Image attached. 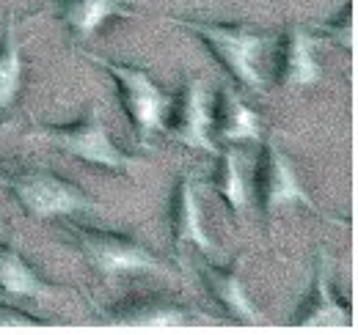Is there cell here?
<instances>
[{
  "mask_svg": "<svg viewBox=\"0 0 358 335\" xmlns=\"http://www.w3.org/2000/svg\"><path fill=\"white\" fill-rule=\"evenodd\" d=\"M177 25L193 31L207 50L221 61L226 72L254 94H265V77L259 72L262 52L270 36L245 22H201V20H174Z\"/></svg>",
  "mask_w": 358,
  "mask_h": 335,
  "instance_id": "cell-1",
  "label": "cell"
},
{
  "mask_svg": "<svg viewBox=\"0 0 358 335\" xmlns=\"http://www.w3.org/2000/svg\"><path fill=\"white\" fill-rule=\"evenodd\" d=\"M86 58L94 61L96 66H102L105 72H110L113 83L119 88L122 105L135 126V135L143 146L157 132H166V121H169L174 99L152 80V75L146 69H138L133 64H116V61H108V58L91 55V52H86Z\"/></svg>",
  "mask_w": 358,
  "mask_h": 335,
  "instance_id": "cell-2",
  "label": "cell"
},
{
  "mask_svg": "<svg viewBox=\"0 0 358 335\" xmlns=\"http://www.w3.org/2000/svg\"><path fill=\"white\" fill-rule=\"evenodd\" d=\"M66 228L83 253V258L105 281H113L119 275H133V272H166L160 258L130 234L102 231L80 223H69Z\"/></svg>",
  "mask_w": 358,
  "mask_h": 335,
  "instance_id": "cell-3",
  "label": "cell"
},
{
  "mask_svg": "<svg viewBox=\"0 0 358 335\" xmlns=\"http://www.w3.org/2000/svg\"><path fill=\"white\" fill-rule=\"evenodd\" d=\"M6 184L11 187L14 198L20 201L25 214H31L34 220H50V217H61V214L99 209V204L91 201L78 184L61 179L58 173H52L47 168L20 170L17 176L6 179Z\"/></svg>",
  "mask_w": 358,
  "mask_h": 335,
  "instance_id": "cell-4",
  "label": "cell"
},
{
  "mask_svg": "<svg viewBox=\"0 0 358 335\" xmlns=\"http://www.w3.org/2000/svg\"><path fill=\"white\" fill-rule=\"evenodd\" d=\"M34 137L50 140L58 149L108 170H130L138 165L135 157H127L122 149H116V143L110 140L108 129L99 119L96 105H91L75 124H42L34 132Z\"/></svg>",
  "mask_w": 358,
  "mask_h": 335,
  "instance_id": "cell-5",
  "label": "cell"
},
{
  "mask_svg": "<svg viewBox=\"0 0 358 335\" xmlns=\"http://www.w3.org/2000/svg\"><path fill=\"white\" fill-rule=\"evenodd\" d=\"M166 129L171 140H177L187 149H201L207 154H215L213 140V91L204 77H190L182 88V99L171 105Z\"/></svg>",
  "mask_w": 358,
  "mask_h": 335,
  "instance_id": "cell-6",
  "label": "cell"
},
{
  "mask_svg": "<svg viewBox=\"0 0 358 335\" xmlns=\"http://www.w3.org/2000/svg\"><path fill=\"white\" fill-rule=\"evenodd\" d=\"M254 184H257V195L262 201L265 214H275V211L289 207V204H303L306 209L320 214L317 204L306 193V187L298 181V173H295V168L289 163V157L273 140L265 143V149L259 154Z\"/></svg>",
  "mask_w": 358,
  "mask_h": 335,
  "instance_id": "cell-7",
  "label": "cell"
},
{
  "mask_svg": "<svg viewBox=\"0 0 358 335\" xmlns=\"http://www.w3.org/2000/svg\"><path fill=\"white\" fill-rule=\"evenodd\" d=\"M350 313L336 299L331 289V258L328 253H320L317 269H314L312 292L301 302L298 313L292 316V325L298 327H348Z\"/></svg>",
  "mask_w": 358,
  "mask_h": 335,
  "instance_id": "cell-8",
  "label": "cell"
},
{
  "mask_svg": "<svg viewBox=\"0 0 358 335\" xmlns=\"http://www.w3.org/2000/svg\"><path fill=\"white\" fill-rule=\"evenodd\" d=\"M317 36L303 28H289L278 50V83L284 88H306L322 77V69L314 58Z\"/></svg>",
  "mask_w": 358,
  "mask_h": 335,
  "instance_id": "cell-9",
  "label": "cell"
},
{
  "mask_svg": "<svg viewBox=\"0 0 358 335\" xmlns=\"http://www.w3.org/2000/svg\"><path fill=\"white\" fill-rule=\"evenodd\" d=\"M55 14L66 22L75 42L89 39L110 17H135L130 0H55Z\"/></svg>",
  "mask_w": 358,
  "mask_h": 335,
  "instance_id": "cell-10",
  "label": "cell"
},
{
  "mask_svg": "<svg viewBox=\"0 0 358 335\" xmlns=\"http://www.w3.org/2000/svg\"><path fill=\"white\" fill-rule=\"evenodd\" d=\"M171 237H174L177 253H182L185 245H193V248L204 253H215V245L207 237L204 223H201L196 190L187 179L179 181L177 190H174V198H171Z\"/></svg>",
  "mask_w": 358,
  "mask_h": 335,
  "instance_id": "cell-11",
  "label": "cell"
},
{
  "mask_svg": "<svg viewBox=\"0 0 358 335\" xmlns=\"http://www.w3.org/2000/svg\"><path fill=\"white\" fill-rule=\"evenodd\" d=\"M201 281L207 286V292L213 294V299L226 311L229 319L243 322V325H257L259 313L254 308V302L248 299L243 278L234 269H224L215 264H204L201 267Z\"/></svg>",
  "mask_w": 358,
  "mask_h": 335,
  "instance_id": "cell-12",
  "label": "cell"
},
{
  "mask_svg": "<svg viewBox=\"0 0 358 335\" xmlns=\"http://www.w3.org/2000/svg\"><path fill=\"white\" fill-rule=\"evenodd\" d=\"M259 116L231 88H221L218 96H213V132H218L224 140H259Z\"/></svg>",
  "mask_w": 358,
  "mask_h": 335,
  "instance_id": "cell-13",
  "label": "cell"
},
{
  "mask_svg": "<svg viewBox=\"0 0 358 335\" xmlns=\"http://www.w3.org/2000/svg\"><path fill=\"white\" fill-rule=\"evenodd\" d=\"M105 319L116 325H185L190 313L166 297H138V299H124L113 311H105Z\"/></svg>",
  "mask_w": 358,
  "mask_h": 335,
  "instance_id": "cell-14",
  "label": "cell"
},
{
  "mask_svg": "<svg viewBox=\"0 0 358 335\" xmlns=\"http://www.w3.org/2000/svg\"><path fill=\"white\" fill-rule=\"evenodd\" d=\"M0 289L11 297H31L45 299L52 297L55 289L34 272V267L22 258V253L11 245H0Z\"/></svg>",
  "mask_w": 358,
  "mask_h": 335,
  "instance_id": "cell-15",
  "label": "cell"
},
{
  "mask_svg": "<svg viewBox=\"0 0 358 335\" xmlns=\"http://www.w3.org/2000/svg\"><path fill=\"white\" fill-rule=\"evenodd\" d=\"M22 83V55L17 42V17L8 20L6 36L0 42V113L14 105Z\"/></svg>",
  "mask_w": 358,
  "mask_h": 335,
  "instance_id": "cell-16",
  "label": "cell"
},
{
  "mask_svg": "<svg viewBox=\"0 0 358 335\" xmlns=\"http://www.w3.org/2000/svg\"><path fill=\"white\" fill-rule=\"evenodd\" d=\"M218 193L226 201V207L231 211L245 209L248 201V187L243 179V163L237 157V151H224L221 154V173H218Z\"/></svg>",
  "mask_w": 358,
  "mask_h": 335,
  "instance_id": "cell-17",
  "label": "cell"
},
{
  "mask_svg": "<svg viewBox=\"0 0 358 335\" xmlns=\"http://www.w3.org/2000/svg\"><path fill=\"white\" fill-rule=\"evenodd\" d=\"M320 31L325 34V39H334L336 44L353 50V6L348 3L342 8V14L336 20H331V22H322Z\"/></svg>",
  "mask_w": 358,
  "mask_h": 335,
  "instance_id": "cell-18",
  "label": "cell"
},
{
  "mask_svg": "<svg viewBox=\"0 0 358 335\" xmlns=\"http://www.w3.org/2000/svg\"><path fill=\"white\" fill-rule=\"evenodd\" d=\"M36 325H42V319L28 316L11 305H0V327H36Z\"/></svg>",
  "mask_w": 358,
  "mask_h": 335,
  "instance_id": "cell-19",
  "label": "cell"
},
{
  "mask_svg": "<svg viewBox=\"0 0 358 335\" xmlns=\"http://www.w3.org/2000/svg\"><path fill=\"white\" fill-rule=\"evenodd\" d=\"M3 129H6V126H0V132H3Z\"/></svg>",
  "mask_w": 358,
  "mask_h": 335,
  "instance_id": "cell-20",
  "label": "cell"
}]
</instances>
